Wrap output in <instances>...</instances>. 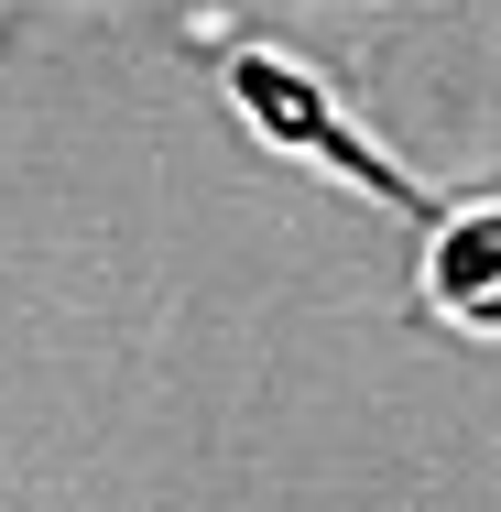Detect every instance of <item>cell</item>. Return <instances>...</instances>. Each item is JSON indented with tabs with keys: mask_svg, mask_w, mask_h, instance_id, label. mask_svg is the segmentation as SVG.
Listing matches in <instances>:
<instances>
[{
	"mask_svg": "<svg viewBox=\"0 0 501 512\" xmlns=\"http://www.w3.org/2000/svg\"><path fill=\"white\" fill-rule=\"evenodd\" d=\"M229 99H240V120H251L273 153L349 175L360 197H371V207H393V218H436V186H425V175H403L393 153H371V142L349 131V109L327 99V77H305L295 55H262V44H240V55H229Z\"/></svg>",
	"mask_w": 501,
	"mask_h": 512,
	"instance_id": "6da1fadb",
	"label": "cell"
},
{
	"mask_svg": "<svg viewBox=\"0 0 501 512\" xmlns=\"http://www.w3.org/2000/svg\"><path fill=\"white\" fill-rule=\"evenodd\" d=\"M425 306L469 338H501V207H447L425 240Z\"/></svg>",
	"mask_w": 501,
	"mask_h": 512,
	"instance_id": "7a4b0ae2",
	"label": "cell"
}]
</instances>
